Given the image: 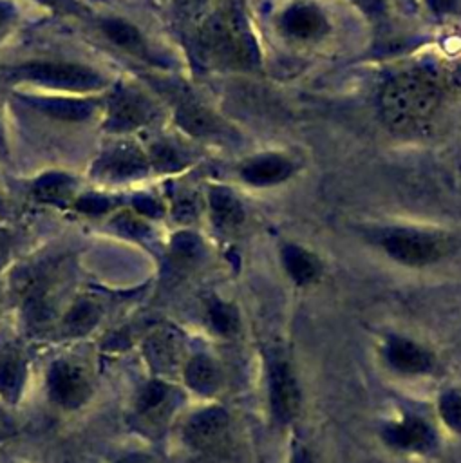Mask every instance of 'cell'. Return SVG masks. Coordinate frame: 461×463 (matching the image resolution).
Returning <instances> with one entry per match:
<instances>
[{
    "label": "cell",
    "instance_id": "cell-31",
    "mask_svg": "<svg viewBox=\"0 0 461 463\" xmlns=\"http://www.w3.org/2000/svg\"><path fill=\"white\" fill-rule=\"evenodd\" d=\"M45 7H51L58 13H78L80 11V4L78 0H36Z\"/></svg>",
    "mask_w": 461,
    "mask_h": 463
},
{
    "label": "cell",
    "instance_id": "cell-14",
    "mask_svg": "<svg viewBox=\"0 0 461 463\" xmlns=\"http://www.w3.org/2000/svg\"><path fill=\"white\" fill-rule=\"evenodd\" d=\"M383 438L389 445L403 450H427L434 443L430 427L419 418H405L400 423H390L383 429Z\"/></svg>",
    "mask_w": 461,
    "mask_h": 463
},
{
    "label": "cell",
    "instance_id": "cell-10",
    "mask_svg": "<svg viewBox=\"0 0 461 463\" xmlns=\"http://www.w3.org/2000/svg\"><path fill=\"white\" fill-rule=\"evenodd\" d=\"M278 27L286 38L296 42H315L325 36L329 20L318 5L311 2H296L282 11Z\"/></svg>",
    "mask_w": 461,
    "mask_h": 463
},
{
    "label": "cell",
    "instance_id": "cell-12",
    "mask_svg": "<svg viewBox=\"0 0 461 463\" xmlns=\"http://www.w3.org/2000/svg\"><path fill=\"white\" fill-rule=\"evenodd\" d=\"M175 121L186 134L193 137H221L230 130L213 110L192 98L177 101Z\"/></svg>",
    "mask_w": 461,
    "mask_h": 463
},
{
    "label": "cell",
    "instance_id": "cell-8",
    "mask_svg": "<svg viewBox=\"0 0 461 463\" xmlns=\"http://www.w3.org/2000/svg\"><path fill=\"white\" fill-rule=\"evenodd\" d=\"M47 385L52 402L65 409L83 405L90 394V382L85 369L71 360H56L51 365Z\"/></svg>",
    "mask_w": 461,
    "mask_h": 463
},
{
    "label": "cell",
    "instance_id": "cell-25",
    "mask_svg": "<svg viewBox=\"0 0 461 463\" xmlns=\"http://www.w3.org/2000/svg\"><path fill=\"white\" fill-rule=\"evenodd\" d=\"M201 212V201L192 192H179L172 201V215L179 222H190L197 219Z\"/></svg>",
    "mask_w": 461,
    "mask_h": 463
},
{
    "label": "cell",
    "instance_id": "cell-16",
    "mask_svg": "<svg viewBox=\"0 0 461 463\" xmlns=\"http://www.w3.org/2000/svg\"><path fill=\"white\" fill-rule=\"evenodd\" d=\"M387 360L389 364L401 373L416 374L427 373L432 367V356L419 345L405 338H392L387 344Z\"/></svg>",
    "mask_w": 461,
    "mask_h": 463
},
{
    "label": "cell",
    "instance_id": "cell-15",
    "mask_svg": "<svg viewBox=\"0 0 461 463\" xmlns=\"http://www.w3.org/2000/svg\"><path fill=\"white\" fill-rule=\"evenodd\" d=\"M27 103H31L34 109L49 114L54 119H65V121H81L90 118V114L96 110L98 103L96 99L89 98H65V96H49V98H27Z\"/></svg>",
    "mask_w": 461,
    "mask_h": 463
},
{
    "label": "cell",
    "instance_id": "cell-1",
    "mask_svg": "<svg viewBox=\"0 0 461 463\" xmlns=\"http://www.w3.org/2000/svg\"><path fill=\"white\" fill-rule=\"evenodd\" d=\"M452 94L450 78L434 65H412L392 74L380 90L383 123L400 136L428 132Z\"/></svg>",
    "mask_w": 461,
    "mask_h": 463
},
{
    "label": "cell",
    "instance_id": "cell-28",
    "mask_svg": "<svg viewBox=\"0 0 461 463\" xmlns=\"http://www.w3.org/2000/svg\"><path fill=\"white\" fill-rule=\"evenodd\" d=\"M116 206V201L107 197V195H99V194H89V195H81L74 201V208L85 213H103L110 208Z\"/></svg>",
    "mask_w": 461,
    "mask_h": 463
},
{
    "label": "cell",
    "instance_id": "cell-35",
    "mask_svg": "<svg viewBox=\"0 0 461 463\" xmlns=\"http://www.w3.org/2000/svg\"><path fill=\"white\" fill-rule=\"evenodd\" d=\"M291 463H313V458H311V454H309L306 449H298V450L293 454Z\"/></svg>",
    "mask_w": 461,
    "mask_h": 463
},
{
    "label": "cell",
    "instance_id": "cell-22",
    "mask_svg": "<svg viewBox=\"0 0 461 463\" xmlns=\"http://www.w3.org/2000/svg\"><path fill=\"white\" fill-rule=\"evenodd\" d=\"M145 354L152 367L168 369L175 364L179 354V345L175 335L170 331H157L150 335L145 342Z\"/></svg>",
    "mask_w": 461,
    "mask_h": 463
},
{
    "label": "cell",
    "instance_id": "cell-26",
    "mask_svg": "<svg viewBox=\"0 0 461 463\" xmlns=\"http://www.w3.org/2000/svg\"><path fill=\"white\" fill-rule=\"evenodd\" d=\"M210 320L221 335H231L239 326L237 311L222 302H215L210 306Z\"/></svg>",
    "mask_w": 461,
    "mask_h": 463
},
{
    "label": "cell",
    "instance_id": "cell-23",
    "mask_svg": "<svg viewBox=\"0 0 461 463\" xmlns=\"http://www.w3.org/2000/svg\"><path fill=\"white\" fill-rule=\"evenodd\" d=\"M99 318V307L96 302L89 298H80L72 304V307L63 317V333L71 336H80L89 333Z\"/></svg>",
    "mask_w": 461,
    "mask_h": 463
},
{
    "label": "cell",
    "instance_id": "cell-33",
    "mask_svg": "<svg viewBox=\"0 0 461 463\" xmlns=\"http://www.w3.org/2000/svg\"><path fill=\"white\" fill-rule=\"evenodd\" d=\"M13 16H14V7H13V4H9V2H5V0H0V29H2L4 25H7V24L13 20Z\"/></svg>",
    "mask_w": 461,
    "mask_h": 463
},
{
    "label": "cell",
    "instance_id": "cell-9",
    "mask_svg": "<svg viewBox=\"0 0 461 463\" xmlns=\"http://www.w3.org/2000/svg\"><path fill=\"white\" fill-rule=\"evenodd\" d=\"M230 434V420L222 409H204L193 414L184 427L186 443L201 452L221 450Z\"/></svg>",
    "mask_w": 461,
    "mask_h": 463
},
{
    "label": "cell",
    "instance_id": "cell-5",
    "mask_svg": "<svg viewBox=\"0 0 461 463\" xmlns=\"http://www.w3.org/2000/svg\"><path fill=\"white\" fill-rule=\"evenodd\" d=\"M157 116L150 96L132 85H119L107 101L105 128L112 134H125L148 125Z\"/></svg>",
    "mask_w": 461,
    "mask_h": 463
},
{
    "label": "cell",
    "instance_id": "cell-18",
    "mask_svg": "<svg viewBox=\"0 0 461 463\" xmlns=\"http://www.w3.org/2000/svg\"><path fill=\"white\" fill-rule=\"evenodd\" d=\"M101 31L114 45L121 47L123 51H127L134 56H139V58L150 56L141 31L128 20L105 18V20H101Z\"/></svg>",
    "mask_w": 461,
    "mask_h": 463
},
{
    "label": "cell",
    "instance_id": "cell-4",
    "mask_svg": "<svg viewBox=\"0 0 461 463\" xmlns=\"http://www.w3.org/2000/svg\"><path fill=\"white\" fill-rule=\"evenodd\" d=\"M13 76L20 81L65 92H92L105 87V78L92 67L72 61H29L14 67Z\"/></svg>",
    "mask_w": 461,
    "mask_h": 463
},
{
    "label": "cell",
    "instance_id": "cell-19",
    "mask_svg": "<svg viewBox=\"0 0 461 463\" xmlns=\"http://www.w3.org/2000/svg\"><path fill=\"white\" fill-rule=\"evenodd\" d=\"M27 367L16 349H5L0 354V396L14 403L25 385Z\"/></svg>",
    "mask_w": 461,
    "mask_h": 463
},
{
    "label": "cell",
    "instance_id": "cell-6",
    "mask_svg": "<svg viewBox=\"0 0 461 463\" xmlns=\"http://www.w3.org/2000/svg\"><path fill=\"white\" fill-rule=\"evenodd\" d=\"M150 157L134 141H119L107 148L94 163L92 174L103 181H128L146 174Z\"/></svg>",
    "mask_w": 461,
    "mask_h": 463
},
{
    "label": "cell",
    "instance_id": "cell-11",
    "mask_svg": "<svg viewBox=\"0 0 461 463\" xmlns=\"http://www.w3.org/2000/svg\"><path fill=\"white\" fill-rule=\"evenodd\" d=\"M269 398L273 416L286 423L298 414L300 391L287 362L275 360L269 367Z\"/></svg>",
    "mask_w": 461,
    "mask_h": 463
},
{
    "label": "cell",
    "instance_id": "cell-13",
    "mask_svg": "<svg viewBox=\"0 0 461 463\" xmlns=\"http://www.w3.org/2000/svg\"><path fill=\"white\" fill-rule=\"evenodd\" d=\"M208 212L219 232H235L244 221L242 203L224 186H212L208 194Z\"/></svg>",
    "mask_w": 461,
    "mask_h": 463
},
{
    "label": "cell",
    "instance_id": "cell-27",
    "mask_svg": "<svg viewBox=\"0 0 461 463\" xmlns=\"http://www.w3.org/2000/svg\"><path fill=\"white\" fill-rule=\"evenodd\" d=\"M439 412L450 429L461 432V396L457 392L450 391L441 396Z\"/></svg>",
    "mask_w": 461,
    "mask_h": 463
},
{
    "label": "cell",
    "instance_id": "cell-30",
    "mask_svg": "<svg viewBox=\"0 0 461 463\" xmlns=\"http://www.w3.org/2000/svg\"><path fill=\"white\" fill-rule=\"evenodd\" d=\"M367 16L376 18L385 13V2L383 0H353Z\"/></svg>",
    "mask_w": 461,
    "mask_h": 463
},
{
    "label": "cell",
    "instance_id": "cell-20",
    "mask_svg": "<svg viewBox=\"0 0 461 463\" xmlns=\"http://www.w3.org/2000/svg\"><path fill=\"white\" fill-rule=\"evenodd\" d=\"M33 192L43 203L65 206L74 199V183L63 174H45L34 183Z\"/></svg>",
    "mask_w": 461,
    "mask_h": 463
},
{
    "label": "cell",
    "instance_id": "cell-29",
    "mask_svg": "<svg viewBox=\"0 0 461 463\" xmlns=\"http://www.w3.org/2000/svg\"><path fill=\"white\" fill-rule=\"evenodd\" d=\"M114 224L118 232L128 235V237H141L148 232V224L136 213L130 212H121L114 217Z\"/></svg>",
    "mask_w": 461,
    "mask_h": 463
},
{
    "label": "cell",
    "instance_id": "cell-36",
    "mask_svg": "<svg viewBox=\"0 0 461 463\" xmlns=\"http://www.w3.org/2000/svg\"><path fill=\"white\" fill-rule=\"evenodd\" d=\"M9 255V239L0 232V266L5 262Z\"/></svg>",
    "mask_w": 461,
    "mask_h": 463
},
{
    "label": "cell",
    "instance_id": "cell-17",
    "mask_svg": "<svg viewBox=\"0 0 461 463\" xmlns=\"http://www.w3.org/2000/svg\"><path fill=\"white\" fill-rule=\"evenodd\" d=\"M282 264L289 277L300 286L315 282L322 273L318 257L298 244H286L282 248Z\"/></svg>",
    "mask_w": 461,
    "mask_h": 463
},
{
    "label": "cell",
    "instance_id": "cell-7",
    "mask_svg": "<svg viewBox=\"0 0 461 463\" xmlns=\"http://www.w3.org/2000/svg\"><path fill=\"white\" fill-rule=\"evenodd\" d=\"M296 172V163L284 152H259L240 161L239 177L255 188L277 186L291 179Z\"/></svg>",
    "mask_w": 461,
    "mask_h": 463
},
{
    "label": "cell",
    "instance_id": "cell-2",
    "mask_svg": "<svg viewBox=\"0 0 461 463\" xmlns=\"http://www.w3.org/2000/svg\"><path fill=\"white\" fill-rule=\"evenodd\" d=\"M197 49L212 67L244 71L257 65L253 33L233 2H221L204 14L197 29Z\"/></svg>",
    "mask_w": 461,
    "mask_h": 463
},
{
    "label": "cell",
    "instance_id": "cell-24",
    "mask_svg": "<svg viewBox=\"0 0 461 463\" xmlns=\"http://www.w3.org/2000/svg\"><path fill=\"white\" fill-rule=\"evenodd\" d=\"M184 380L193 391L210 394L219 385V371L210 358L195 356L188 362L184 369Z\"/></svg>",
    "mask_w": 461,
    "mask_h": 463
},
{
    "label": "cell",
    "instance_id": "cell-3",
    "mask_svg": "<svg viewBox=\"0 0 461 463\" xmlns=\"http://www.w3.org/2000/svg\"><path fill=\"white\" fill-rule=\"evenodd\" d=\"M385 253L405 266H428L450 251V239L439 230L419 226H392L380 233Z\"/></svg>",
    "mask_w": 461,
    "mask_h": 463
},
{
    "label": "cell",
    "instance_id": "cell-32",
    "mask_svg": "<svg viewBox=\"0 0 461 463\" xmlns=\"http://www.w3.org/2000/svg\"><path fill=\"white\" fill-rule=\"evenodd\" d=\"M208 0H174L175 7L184 14H195L199 13Z\"/></svg>",
    "mask_w": 461,
    "mask_h": 463
},
{
    "label": "cell",
    "instance_id": "cell-37",
    "mask_svg": "<svg viewBox=\"0 0 461 463\" xmlns=\"http://www.w3.org/2000/svg\"><path fill=\"white\" fill-rule=\"evenodd\" d=\"M0 152H4V137H2V132H0Z\"/></svg>",
    "mask_w": 461,
    "mask_h": 463
},
{
    "label": "cell",
    "instance_id": "cell-21",
    "mask_svg": "<svg viewBox=\"0 0 461 463\" xmlns=\"http://www.w3.org/2000/svg\"><path fill=\"white\" fill-rule=\"evenodd\" d=\"M170 387L159 380H152L137 396V414L143 420L155 421L165 416L170 403Z\"/></svg>",
    "mask_w": 461,
    "mask_h": 463
},
{
    "label": "cell",
    "instance_id": "cell-34",
    "mask_svg": "<svg viewBox=\"0 0 461 463\" xmlns=\"http://www.w3.org/2000/svg\"><path fill=\"white\" fill-rule=\"evenodd\" d=\"M116 463H157L152 456H148V454H139V452H136V454H128V456H123L121 459H118Z\"/></svg>",
    "mask_w": 461,
    "mask_h": 463
}]
</instances>
